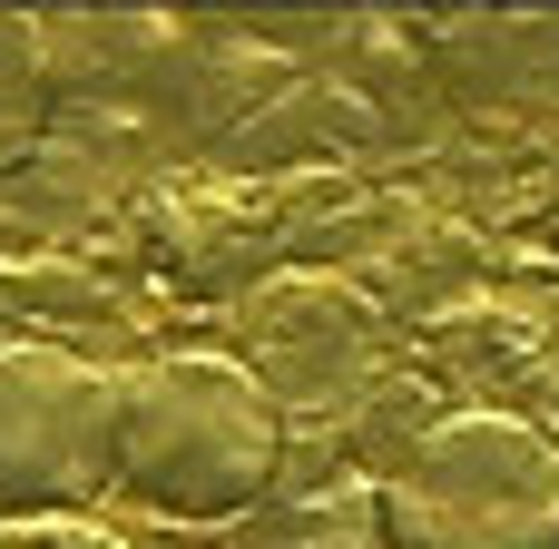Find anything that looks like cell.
I'll use <instances>...</instances> for the list:
<instances>
[{"label": "cell", "instance_id": "6da1fadb", "mask_svg": "<svg viewBox=\"0 0 559 549\" xmlns=\"http://www.w3.org/2000/svg\"><path fill=\"white\" fill-rule=\"evenodd\" d=\"M285 472V403L236 354H167L128 383L118 491L157 521H236Z\"/></svg>", "mask_w": 559, "mask_h": 549}, {"label": "cell", "instance_id": "7a4b0ae2", "mask_svg": "<svg viewBox=\"0 0 559 549\" xmlns=\"http://www.w3.org/2000/svg\"><path fill=\"white\" fill-rule=\"evenodd\" d=\"M393 549H559V442L511 413H442L383 472Z\"/></svg>", "mask_w": 559, "mask_h": 549}, {"label": "cell", "instance_id": "3957f363", "mask_svg": "<svg viewBox=\"0 0 559 549\" xmlns=\"http://www.w3.org/2000/svg\"><path fill=\"white\" fill-rule=\"evenodd\" d=\"M128 373L69 344H0V521H88L118 491Z\"/></svg>", "mask_w": 559, "mask_h": 549}, {"label": "cell", "instance_id": "277c9868", "mask_svg": "<svg viewBox=\"0 0 559 549\" xmlns=\"http://www.w3.org/2000/svg\"><path fill=\"white\" fill-rule=\"evenodd\" d=\"M39 128H49V49H39V20L0 10V177L39 157Z\"/></svg>", "mask_w": 559, "mask_h": 549}, {"label": "cell", "instance_id": "5b68a950", "mask_svg": "<svg viewBox=\"0 0 559 549\" xmlns=\"http://www.w3.org/2000/svg\"><path fill=\"white\" fill-rule=\"evenodd\" d=\"M0 549H118L108 530H88V521H10Z\"/></svg>", "mask_w": 559, "mask_h": 549}]
</instances>
